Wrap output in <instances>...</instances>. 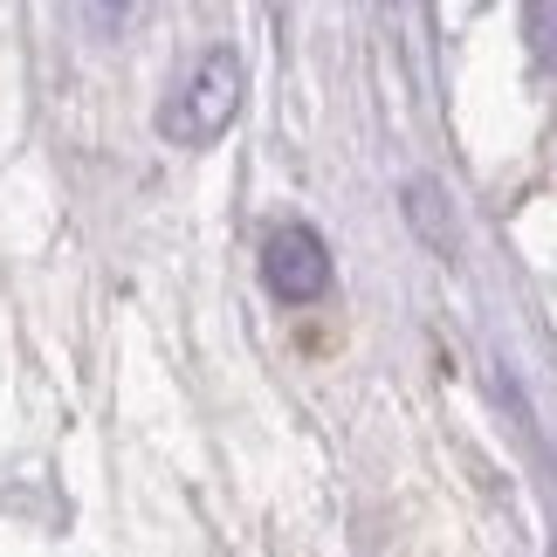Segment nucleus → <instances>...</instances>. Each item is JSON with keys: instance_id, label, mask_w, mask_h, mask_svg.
<instances>
[{"instance_id": "obj_4", "label": "nucleus", "mask_w": 557, "mask_h": 557, "mask_svg": "<svg viewBox=\"0 0 557 557\" xmlns=\"http://www.w3.org/2000/svg\"><path fill=\"white\" fill-rule=\"evenodd\" d=\"M124 14H132V0H90V21H97V28H117Z\"/></svg>"}, {"instance_id": "obj_2", "label": "nucleus", "mask_w": 557, "mask_h": 557, "mask_svg": "<svg viewBox=\"0 0 557 557\" xmlns=\"http://www.w3.org/2000/svg\"><path fill=\"white\" fill-rule=\"evenodd\" d=\"M262 283L275 304H317L331 289V248L324 234L304 227V221H283L262 242Z\"/></svg>"}, {"instance_id": "obj_1", "label": "nucleus", "mask_w": 557, "mask_h": 557, "mask_svg": "<svg viewBox=\"0 0 557 557\" xmlns=\"http://www.w3.org/2000/svg\"><path fill=\"white\" fill-rule=\"evenodd\" d=\"M242 97H248L242 49L193 55L180 70V83L165 90V103H159V138L180 145V152H207V145L227 138V124L242 117Z\"/></svg>"}, {"instance_id": "obj_3", "label": "nucleus", "mask_w": 557, "mask_h": 557, "mask_svg": "<svg viewBox=\"0 0 557 557\" xmlns=\"http://www.w3.org/2000/svg\"><path fill=\"white\" fill-rule=\"evenodd\" d=\"M523 35H530V55L557 76V0H523Z\"/></svg>"}]
</instances>
